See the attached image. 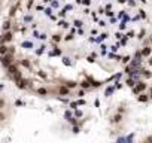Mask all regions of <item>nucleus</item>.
Here are the masks:
<instances>
[{"mask_svg":"<svg viewBox=\"0 0 152 143\" xmlns=\"http://www.w3.org/2000/svg\"><path fill=\"white\" fill-rule=\"evenodd\" d=\"M66 85H67V87H69V88H75V87H76V85H78V84H76V82H73V81H69V82H67V84H66Z\"/></svg>","mask_w":152,"mask_h":143,"instance_id":"obj_12","label":"nucleus"},{"mask_svg":"<svg viewBox=\"0 0 152 143\" xmlns=\"http://www.w3.org/2000/svg\"><path fill=\"white\" fill-rule=\"evenodd\" d=\"M2 60H3V64H5L6 67H8L9 64H12V55H6V54H5V57H3Z\"/></svg>","mask_w":152,"mask_h":143,"instance_id":"obj_4","label":"nucleus"},{"mask_svg":"<svg viewBox=\"0 0 152 143\" xmlns=\"http://www.w3.org/2000/svg\"><path fill=\"white\" fill-rule=\"evenodd\" d=\"M69 93H70V88L67 85H63V87L58 88V94L60 96H69Z\"/></svg>","mask_w":152,"mask_h":143,"instance_id":"obj_1","label":"nucleus"},{"mask_svg":"<svg viewBox=\"0 0 152 143\" xmlns=\"http://www.w3.org/2000/svg\"><path fill=\"white\" fill-rule=\"evenodd\" d=\"M149 97H151V100H152V88H151V94H149Z\"/></svg>","mask_w":152,"mask_h":143,"instance_id":"obj_20","label":"nucleus"},{"mask_svg":"<svg viewBox=\"0 0 152 143\" xmlns=\"http://www.w3.org/2000/svg\"><path fill=\"white\" fill-rule=\"evenodd\" d=\"M122 118H124V116H122V113H121V112H118L116 115H113V116H112V122H113V124H119V122L122 121Z\"/></svg>","mask_w":152,"mask_h":143,"instance_id":"obj_2","label":"nucleus"},{"mask_svg":"<svg viewBox=\"0 0 152 143\" xmlns=\"http://www.w3.org/2000/svg\"><path fill=\"white\" fill-rule=\"evenodd\" d=\"M6 107V100L3 97H0V110H3Z\"/></svg>","mask_w":152,"mask_h":143,"instance_id":"obj_10","label":"nucleus"},{"mask_svg":"<svg viewBox=\"0 0 152 143\" xmlns=\"http://www.w3.org/2000/svg\"><path fill=\"white\" fill-rule=\"evenodd\" d=\"M3 28H5V30H9V28H11V23H9V21H8V23H5Z\"/></svg>","mask_w":152,"mask_h":143,"instance_id":"obj_16","label":"nucleus"},{"mask_svg":"<svg viewBox=\"0 0 152 143\" xmlns=\"http://www.w3.org/2000/svg\"><path fill=\"white\" fill-rule=\"evenodd\" d=\"M146 142H148V143H152V136H148V137H146Z\"/></svg>","mask_w":152,"mask_h":143,"instance_id":"obj_18","label":"nucleus"},{"mask_svg":"<svg viewBox=\"0 0 152 143\" xmlns=\"http://www.w3.org/2000/svg\"><path fill=\"white\" fill-rule=\"evenodd\" d=\"M37 94L45 97V96H48V90H46L45 87H40V88H37Z\"/></svg>","mask_w":152,"mask_h":143,"instance_id":"obj_7","label":"nucleus"},{"mask_svg":"<svg viewBox=\"0 0 152 143\" xmlns=\"http://www.w3.org/2000/svg\"><path fill=\"white\" fill-rule=\"evenodd\" d=\"M145 90H146V84L145 82H139L136 85V93H143Z\"/></svg>","mask_w":152,"mask_h":143,"instance_id":"obj_3","label":"nucleus"},{"mask_svg":"<svg viewBox=\"0 0 152 143\" xmlns=\"http://www.w3.org/2000/svg\"><path fill=\"white\" fill-rule=\"evenodd\" d=\"M127 85H130V87H133V85H134V82H133V81H128V82H127Z\"/></svg>","mask_w":152,"mask_h":143,"instance_id":"obj_19","label":"nucleus"},{"mask_svg":"<svg viewBox=\"0 0 152 143\" xmlns=\"http://www.w3.org/2000/svg\"><path fill=\"white\" fill-rule=\"evenodd\" d=\"M149 54H151V49H149V48H145V49L142 51V55H145V57H148Z\"/></svg>","mask_w":152,"mask_h":143,"instance_id":"obj_14","label":"nucleus"},{"mask_svg":"<svg viewBox=\"0 0 152 143\" xmlns=\"http://www.w3.org/2000/svg\"><path fill=\"white\" fill-rule=\"evenodd\" d=\"M81 87H82V88H90V84H88V82H82Z\"/></svg>","mask_w":152,"mask_h":143,"instance_id":"obj_17","label":"nucleus"},{"mask_svg":"<svg viewBox=\"0 0 152 143\" xmlns=\"http://www.w3.org/2000/svg\"><path fill=\"white\" fill-rule=\"evenodd\" d=\"M0 54H2V55L8 54V46H6V45H2V46H0Z\"/></svg>","mask_w":152,"mask_h":143,"instance_id":"obj_11","label":"nucleus"},{"mask_svg":"<svg viewBox=\"0 0 152 143\" xmlns=\"http://www.w3.org/2000/svg\"><path fill=\"white\" fill-rule=\"evenodd\" d=\"M5 119H6V113L0 110V122H2V121H5Z\"/></svg>","mask_w":152,"mask_h":143,"instance_id":"obj_15","label":"nucleus"},{"mask_svg":"<svg viewBox=\"0 0 152 143\" xmlns=\"http://www.w3.org/2000/svg\"><path fill=\"white\" fill-rule=\"evenodd\" d=\"M17 87H18V88H21V90H24V88L27 87V82H26V81H23V79H18V81H17Z\"/></svg>","mask_w":152,"mask_h":143,"instance_id":"obj_6","label":"nucleus"},{"mask_svg":"<svg viewBox=\"0 0 152 143\" xmlns=\"http://www.w3.org/2000/svg\"><path fill=\"white\" fill-rule=\"evenodd\" d=\"M149 63H151V64H152V60H151V61H149Z\"/></svg>","mask_w":152,"mask_h":143,"instance_id":"obj_21","label":"nucleus"},{"mask_svg":"<svg viewBox=\"0 0 152 143\" xmlns=\"http://www.w3.org/2000/svg\"><path fill=\"white\" fill-rule=\"evenodd\" d=\"M52 40L57 43V42H60V40H61V36H60V34H54V36H52Z\"/></svg>","mask_w":152,"mask_h":143,"instance_id":"obj_13","label":"nucleus"},{"mask_svg":"<svg viewBox=\"0 0 152 143\" xmlns=\"http://www.w3.org/2000/svg\"><path fill=\"white\" fill-rule=\"evenodd\" d=\"M8 72H9L11 75H15L17 72H18V67H17L15 64H9V66H8Z\"/></svg>","mask_w":152,"mask_h":143,"instance_id":"obj_5","label":"nucleus"},{"mask_svg":"<svg viewBox=\"0 0 152 143\" xmlns=\"http://www.w3.org/2000/svg\"><path fill=\"white\" fill-rule=\"evenodd\" d=\"M3 40H5V42H11V40H12V33H11V31L5 33V37H3Z\"/></svg>","mask_w":152,"mask_h":143,"instance_id":"obj_9","label":"nucleus"},{"mask_svg":"<svg viewBox=\"0 0 152 143\" xmlns=\"http://www.w3.org/2000/svg\"><path fill=\"white\" fill-rule=\"evenodd\" d=\"M149 98H151V97H148V96H146V94H140V96H139V98H137V100H139V101H142V103H146V101H148V100H149Z\"/></svg>","mask_w":152,"mask_h":143,"instance_id":"obj_8","label":"nucleus"}]
</instances>
